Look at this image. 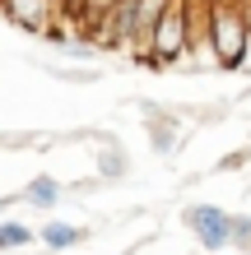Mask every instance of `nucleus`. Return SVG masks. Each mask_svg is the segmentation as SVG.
<instances>
[{"label": "nucleus", "mask_w": 251, "mask_h": 255, "mask_svg": "<svg viewBox=\"0 0 251 255\" xmlns=\"http://www.w3.org/2000/svg\"><path fill=\"white\" fill-rule=\"evenodd\" d=\"M210 47H214V61L219 65H242L247 61V47H251V28L242 19V5L238 0H210Z\"/></svg>", "instance_id": "nucleus-1"}, {"label": "nucleus", "mask_w": 251, "mask_h": 255, "mask_svg": "<svg viewBox=\"0 0 251 255\" xmlns=\"http://www.w3.org/2000/svg\"><path fill=\"white\" fill-rule=\"evenodd\" d=\"M191 5H182V0H172V9L163 14V23H158V33H154V47L144 51V65H168L177 61L186 47H191V33H196V19L186 14Z\"/></svg>", "instance_id": "nucleus-2"}, {"label": "nucleus", "mask_w": 251, "mask_h": 255, "mask_svg": "<svg viewBox=\"0 0 251 255\" xmlns=\"http://www.w3.org/2000/svg\"><path fill=\"white\" fill-rule=\"evenodd\" d=\"M186 228L200 237L205 251H224L233 242V218L224 214V209H214V204H191L186 209Z\"/></svg>", "instance_id": "nucleus-3"}, {"label": "nucleus", "mask_w": 251, "mask_h": 255, "mask_svg": "<svg viewBox=\"0 0 251 255\" xmlns=\"http://www.w3.org/2000/svg\"><path fill=\"white\" fill-rule=\"evenodd\" d=\"M0 14L14 19L19 28H28V33H47L51 37L61 5H56V0H0Z\"/></svg>", "instance_id": "nucleus-4"}, {"label": "nucleus", "mask_w": 251, "mask_h": 255, "mask_svg": "<svg viewBox=\"0 0 251 255\" xmlns=\"http://www.w3.org/2000/svg\"><path fill=\"white\" fill-rule=\"evenodd\" d=\"M168 9H172V0H140V9H135V47H144V51L154 47V33H158Z\"/></svg>", "instance_id": "nucleus-5"}, {"label": "nucleus", "mask_w": 251, "mask_h": 255, "mask_svg": "<svg viewBox=\"0 0 251 255\" xmlns=\"http://www.w3.org/2000/svg\"><path fill=\"white\" fill-rule=\"evenodd\" d=\"M144 116H149V139H154V148L158 153H172L177 148V121H172V112H163V107H154V102H144Z\"/></svg>", "instance_id": "nucleus-6"}, {"label": "nucleus", "mask_w": 251, "mask_h": 255, "mask_svg": "<svg viewBox=\"0 0 251 255\" xmlns=\"http://www.w3.org/2000/svg\"><path fill=\"white\" fill-rule=\"evenodd\" d=\"M42 242H47L51 251H70V246L84 242V232L70 228V223H47V228H42Z\"/></svg>", "instance_id": "nucleus-7"}, {"label": "nucleus", "mask_w": 251, "mask_h": 255, "mask_svg": "<svg viewBox=\"0 0 251 255\" xmlns=\"http://www.w3.org/2000/svg\"><path fill=\"white\" fill-rule=\"evenodd\" d=\"M23 200H28V204H37V209H47V204H56V200H61V186H56L51 176H37V181L28 186V195H23Z\"/></svg>", "instance_id": "nucleus-8"}, {"label": "nucleus", "mask_w": 251, "mask_h": 255, "mask_svg": "<svg viewBox=\"0 0 251 255\" xmlns=\"http://www.w3.org/2000/svg\"><path fill=\"white\" fill-rule=\"evenodd\" d=\"M112 9H116V0H88V5H84V28H79V33L88 37V33H93V28L107 19Z\"/></svg>", "instance_id": "nucleus-9"}, {"label": "nucleus", "mask_w": 251, "mask_h": 255, "mask_svg": "<svg viewBox=\"0 0 251 255\" xmlns=\"http://www.w3.org/2000/svg\"><path fill=\"white\" fill-rule=\"evenodd\" d=\"M28 242H33V232L23 223H0V251H14V246H28Z\"/></svg>", "instance_id": "nucleus-10"}, {"label": "nucleus", "mask_w": 251, "mask_h": 255, "mask_svg": "<svg viewBox=\"0 0 251 255\" xmlns=\"http://www.w3.org/2000/svg\"><path fill=\"white\" fill-rule=\"evenodd\" d=\"M98 167H102V176H126V153H121V148H107Z\"/></svg>", "instance_id": "nucleus-11"}, {"label": "nucleus", "mask_w": 251, "mask_h": 255, "mask_svg": "<svg viewBox=\"0 0 251 255\" xmlns=\"http://www.w3.org/2000/svg\"><path fill=\"white\" fill-rule=\"evenodd\" d=\"M233 246L251 251V218L247 214H233Z\"/></svg>", "instance_id": "nucleus-12"}, {"label": "nucleus", "mask_w": 251, "mask_h": 255, "mask_svg": "<svg viewBox=\"0 0 251 255\" xmlns=\"http://www.w3.org/2000/svg\"><path fill=\"white\" fill-rule=\"evenodd\" d=\"M242 5V19H247V28H251V0H238Z\"/></svg>", "instance_id": "nucleus-13"}]
</instances>
